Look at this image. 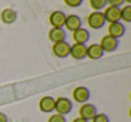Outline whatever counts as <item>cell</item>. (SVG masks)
<instances>
[{
	"label": "cell",
	"instance_id": "obj_1",
	"mask_svg": "<svg viewBox=\"0 0 131 122\" xmlns=\"http://www.w3.org/2000/svg\"><path fill=\"white\" fill-rule=\"evenodd\" d=\"M72 109V103L69 98L67 97H59L55 99V106H54V111L58 114L61 115H67L71 112Z\"/></svg>",
	"mask_w": 131,
	"mask_h": 122
},
{
	"label": "cell",
	"instance_id": "obj_2",
	"mask_svg": "<svg viewBox=\"0 0 131 122\" xmlns=\"http://www.w3.org/2000/svg\"><path fill=\"white\" fill-rule=\"evenodd\" d=\"M86 21H88V25L92 29H101V28H104L105 23H106L102 12H92L88 16Z\"/></svg>",
	"mask_w": 131,
	"mask_h": 122
},
{
	"label": "cell",
	"instance_id": "obj_3",
	"mask_svg": "<svg viewBox=\"0 0 131 122\" xmlns=\"http://www.w3.org/2000/svg\"><path fill=\"white\" fill-rule=\"evenodd\" d=\"M69 51H70V44L68 42H59V43H54L52 45V52L57 58H67L69 57Z\"/></svg>",
	"mask_w": 131,
	"mask_h": 122
},
{
	"label": "cell",
	"instance_id": "obj_4",
	"mask_svg": "<svg viewBox=\"0 0 131 122\" xmlns=\"http://www.w3.org/2000/svg\"><path fill=\"white\" fill-rule=\"evenodd\" d=\"M91 92L86 86H77V88L74 89L72 91V99L75 100L76 103H79V104H84L86 103L89 99H90Z\"/></svg>",
	"mask_w": 131,
	"mask_h": 122
},
{
	"label": "cell",
	"instance_id": "obj_5",
	"mask_svg": "<svg viewBox=\"0 0 131 122\" xmlns=\"http://www.w3.org/2000/svg\"><path fill=\"white\" fill-rule=\"evenodd\" d=\"M99 45L101 46L104 52L111 53V52H114V51L118 47V39L113 38V37H111L109 35H106V36H104L101 38Z\"/></svg>",
	"mask_w": 131,
	"mask_h": 122
},
{
	"label": "cell",
	"instance_id": "obj_6",
	"mask_svg": "<svg viewBox=\"0 0 131 122\" xmlns=\"http://www.w3.org/2000/svg\"><path fill=\"white\" fill-rule=\"evenodd\" d=\"M97 113H98L97 107L93 104H91V103H84V104H82V106L79 107V116L83 118L84 120H86V121L92 120L93 116Z\"/></svg>",
	"mask_w": 131,
	"mask_h": 122
},
{
	"label": "cell",
	"instance_id": "obj_7",
	"mask_svg": "<svg viewBox=\"0 0 131 122\" xmlns=\"http://www.w3.org/2000/svg\"><path fill=\"white\" fill-rule=\"evenodd\" d=\"M69 55L75 60H83L86 58V45L85 44H77L70 45Z\"/></svg>",
	"mask_w": 131,
	"mask_h": 122
},
{
	"label": "cell",
	"instance_id": "obj_8",
	"mask_svg": "<svg viewBox=\"0 0 131 122\" xmlns=\"http://www.w3.org/2000/svg\"><path fill=\"white\" fill-rule=\"evenodd\" d=\"M104 16H105V21H106V22H109V23L120 22L121 8L120 7H113V6L107 7L104 12Z\"/></svg>",
	"mask_w": 131,
	"mask_h": 122
},
{
	"label": "cell",
	"instance_id": "obj_9",
	"mask_svg": "<svg viewBox=\"0 0 131 122\" xmlns=\"http://www.w3.org/2000/svg\"><path fill=\"white\" fill-rule=\"evenodd\" d=\"M66 14L61 11H54L50 14V17H48V21H50V24L52 25L53 28H62L64 27V21H66Z\"/></svg>",
	"mask_w": 131,
	"mask_h": 122
},
{
	"label": "cell",
	"instance_id": "obj_10",
	"mask_svg": "<svg viewBox=\"0 0 131 122\" xmlns=\"http://www.w3.org/2000/svg\"><path fill=\"white\" fill-rule=\"evenodd\" d=\"M104 51L99 44H91L90 46H86V58L91 60H99L104 57Z\"/></svg>",
	"mask_w": 131,
	"mask_h": 122
},
{
	"label": "cell",
	"instance_id": "obj_11",
	"mask_svg": "<svg viewBox=\"0 0 131 122\" xmlns=\"http://www.w3.org/2000/svg\"><path fill=\"white\" fill-rule=\"evenodd\" d=\"M108 35L113 38L118 39L120 37H122L125 32V27L124 24H122L121 22H114V23H109L108 28Z\"/></svg>",
	"mask_w": 131,
	"mask_h": 122
},
{
	"label": "cell",
	"instance_id": "obj_12",
	"mask_svg": "<svg viewBox=\"0 0 131 122\" xmlns=\"http://www.w3.org/2000/svg\"><path fill=\"white\" fill-rule=\"evenodd\" d=\"M55 106V99L51 96H44L40 100H39V109L43 113H51L54 111Z\"/></svg>",
	"mask_w": 131,
	"mask_h": 122
},
{
	"label": "cell",
	"instance_id": "obj_13",
	"mask_svg": "<svg viewBox=\"0 0 131 122\" xmlns=\"http://www.w3.org/2000/svg\"><path fill=\"white\" fill-rule=\"evenodd\" d=\"M67 38V34L63 28H52L48 31V39L54 43H59V42H63Z\"/></svg>",
	"mask_w": 131,
	"mask_h": 122
},
{
	"label": "cell",
	"instance_id": "obj_14",
	"mask_svg": "<svg viewBox=\"0 0 131 122\" xmlns=\"http://www.w3.org/2000/svg\"><path fill=\"white\" fill-rule=\"evenodd\" d=\"M82 25V20L78 15L75 14H70V15L66 16V21H64V27L67 28V30L69 31H75L78 28H81Z\"/></svg>",
	"mask_w": 131,
	"mask_h": 122
},
{
	"label": "cell",
	"instance_id": "obj_15",
	"mask_svg": "<svg viewBox=\"0 0 131 122\" xmlns=\"http://www.w3.org/2000/svg\"><path fill=\"white\" fill-rule=\"evenodd\" d=\"M72 39L77 44H86L90 39V32L85 28H78L77 30L72 31Z\"/></svg>",
	"mask_w": 131,
	"mask_h": 122
},
{
	"label": "cell",
	"instance_id": "obj_16",
	"mask_svg": "<svg viewBox=\"0 0 131 122\" xmlns=\"http://www.w3.org/2000/svg\"><path fill=\"white\" fill-rule=\"evenodd\" d=\"M0 18L5 24H12L17 18V13H16V11H14L12 8H5L0 14Z\"/></svg>",
	"mask_w": 131,
	"mask_h": 122
},
{
	"label": "cell",
	"instance_id": "obj_17",
	"mask_svg": "<svg viewBox=\"0 0 131 122\" xmlns=\"http://www.w3.org/2000/svg\"><path fill=\"white\" fill-rule=\"evenodd\" d=\"M121 20L124 22H131V5L121 8Z\"/></svg>",
	"mask_w": 131,
	"mask_h": 122
},
{
	"label": "cell",
	"instance_id": "obj_18",
	"mask_svg": "<svg viewBox=\"0 0 131 122\" xmlns=\"http://www.w3.org/2000/svg\"><path fill=\"white\" fill-rule=\"evenodd\" d=\"M107 5V0H90V6L94 12H100V9H104Z\"/></svg>",
	"mask_w": 131,
	"mask_h": 122
},
{
	"label": "cell",
	"instance_id": "obj_19",
	"mask_svg": "<svg viewBox=\"0 0 131 122\" xmlns=\"http://www.w3.org/2000/svg\"><path fill=\"white\" fill-rule=\"evenodd\" d=\"M92 122H111L109 118L105 113H97L92 119Z\"/></svg>",
	"mask_w": 131,
	"mask_h": 122
},
{
	"label": "cell",
	"instance_id": "obj_20",
	"mask_svg": "<svg viewBox=\"0 0 131 122\" xmlns=\"http://www.w3.org/2000/svg\"><path fill=\"white\" fill-rule=\"evenodd\" d=\"M47 122H67L66 121V118L64 115H61V114H52V115L48 118V121Z\"/></svg>",
	"mask_w": 131,
	"mask_h": 122
},
{
	"label": "cell",
	"instance_id": "obj_21",
	"mask_svg": "<svg viewBox=\"0 0 131 122\" xmlns=\"http://www.w3.org/2000/svg\"><path fill=\"white\" fill-rule=\"evenodd\" d=\"M64 4L70 8H76L83 4V0H63Z\"/></svg>",
	"mask_w": 131,
	"mask_h": 122
},
{
	"label": "cell",
	"instance_id": "obj_22",
	"mask_svg": "<svg viewBox=\"0 0 131 122\" xmlns=\"http://www.w3.org/2000/svg\"><path fill=\"white\" fill-rule=\"evenodd\" d=\"M124 0H107V4L109 6H113V7H120L123 5Z\"/></svg>",
	"mask_w": 131,
	"mask_h": 122
},
{
	"label": "cell",
	"instance_id": "obj_23",
	"mask_svg": "<svg viewBox=\"0 0 131 122\" xmlns=\"http://www.w3.org/2000/svg\"><path fill=\"white\" fill-rule=\"evenodd\" d=\"M0 122H8V116L2 112H0Z\"/></svg>",
	"mask_w": 131,
	"mask_h": 122
},
{
	"label": "cell",
	"instance_id": "obj_24",
	"mask_svg": "<svg viewBox=\"0 0 131 122\" xmlns=\"http://www.w3.org/2000/svg\"><path fill=\"white\" fill-rule=\"evenodd\" d=\"M72 122H89V121L84 120V119H83V118H81V116H78V118L74 119V120H72Z\"/></svg>",
	"mask_w": 131,
	"mask_h": 122
},
{
	"label": "cell",
	"instance_id": "obj_25",
	"mask_svg": "<svg viewBox=\"0 0 131 122\" xmlns=\"http://www.w3.org/2000/svg\"><path fill=\"white\" fill-rule=\"evenodd\" d=\"M124 2H128V4L130 5L131 4V0H124Z\"/></svg>",
	"mask_w": 131,
	"mask_h": 122
}]
</instances>
